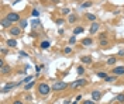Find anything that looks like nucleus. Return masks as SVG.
Returning a JSON list of instances; mask_svg holds the SVG:
<instances>
[{"instance_id": "f257e3e1", "label": "nucleus", "mask_w": 124, "mask_h": 104, "mask_svg": "<svg viewBox=\"0 0 124 104\" xmlns=\"http://www.w3.org/2000/svg\"><path fill=\"white\" fill-rule=\"evenodd\" d=\"M49 92H51V87L47 83H40L38 85V93L41 96H47V94H49Z\"/></svg>"}, {"instance_id": "f03ea898", "label": "nucleus", "mask_w": 124, "mask_h": 104, "mask_svg": "<svg viewBox=\"0 0 124 104\" xmlns=\"http://www.w3.org/2000/svg\"><path fill=\"white\" fill-rule=\"evenodd\" d=\"M66 87H68V83H66V82H55L54 86H52V89H54L55 92L64 90V89H66Z\"/></svg>"}, {"instance_id": "7ed1b4c3", "label": "nucleus", "mask_w": 124, "mask_h": 104, "mask_svg": "<svg viewBox=\"0 0 124 104\" xmlns=\"http://www.w3.org/2000/svg\"><path fill=\"white\" fill-rule=\"evenodd\" d=\"M10 23H16V21H20V15L17 13H8L7 17H6Z\"/></svg>"}, {"instance_id": "20e7f679", "label": "nucleus", "mask_w": 124, "mask_h": 104, "mask_svg": "<svg viewBox=\"0 0 124 104\" xmlns=\"http://www.w3.org/2000/svg\"><path fill=\"white\" fill-rule=\"evenodd\" d=\"M113 75H114V76H121V75H124V66H117V68H114V69H113Z\"/></svg>"}, {"instance_id": "39448f33", "label": "nucleus", "mask_w": 124, "mask_h": 104, "mask_svg": "<svg viewBox=\"0 0 124 104\" xmlns=\"http://www.w3.org/2000/svg\"><path fill=\"white\" fill-rule=\"evenodd\" d=\"M92 99H93V101H97V100H100V99H102V93H100V92H97V90L92 92Z\"/></svg>"}, {"instance_id": "423d86ee", "label": "nucleus", "mask_w": 124, "mask_h": 104, "mask_svg": "<svg viewBox=\"0 0 124 104\" xmlns=\"http://www.w3.org/2000/svg\"><path fill=\"white\" fill-rule=\"evenodd\" d=\"M10 34H11V35H20V34H21V28H18V27H11V28H10Z\"/></svg>"}, {"instance_id": "0eeeda50", "label": "nucleus", "mask_w": 124, "mask_h": 104, "mask_svg": "<svg viewBox=\"0 0 124 104\" xmlns=\"http://www.w3.org/2000/svg\"><path fill=\"white\" fill-rule=\"evenodd\" d=\"M86 85V80L85 79H78L73 85H72V87H79V86H85Z\"/></svg>"}, {"instance_id": "6e6552de", "label": "nucleus", "mask_w": 124, "mask_h": 104, "mask_svg": "<svg viewBox=\"0 0 124 104\" xmlns=\"http://www.w3.org/2000/svg\"><path fill=\"white\" fill-rule=\"evenodd\" d=\"M13 87H14V85H13V83H7V85L1 89V93H7V92H8V90H11Z\"/></svg>"}, {"instance_id": "1a4fd4ad", "label": "nucleus", "mask_w": 124, "mask_h": 104, "mask_svg": "<svg viewBox=\"0 0 124 104\" xmlns=\"http://www.w3.org/2000/svg\"><path fill=\"white\" fill-rule=\"evenodd\" d=\"M99 24L97 23H93L92 24V27H90V34H95V32H97V30H99Z\"/></svg>"}, {"instance_id": "9d476101", "label": "nucleus", "mask_w": 124, "mask_h": 104, "mask_svg": "<svg viewBox=\"0 0 124 104\" xmlns=\"http://www.w3.org/2000/svg\"><path fill=\"white\" fill-rule=\"evenodd\" d=\"M7 45H8L10 48H16V46H17V41H16V39H7Z\"/></svg>"}, {"instance_id": "9b49d317", "label": "nucleus", "mask_w": 124, "mask_h": 104, "mask_svg": "<svg viewBox=\"0 0 124 104\" xmlns=\"http://www.w3.org/2000/svg\"><path fill=\"white\" fill-rule=\"evenodd\" d=\"M49 45H51V44H49V41H42L40 46H41V49H48V48H49Z\"/></svg>"}, {"instance_id": "f8f14e48", "label": "nucleus", "mask_w": 124, "mask_h": 104, "mask_svg": "<svg viewBox=\"0 0 124 104\" xmlns=\"http://www.w3.org/2000/svg\"><path fill=\"white\" fill-rule=\"evenodd\" d=\"M32 80H34V76L31 75V76H27V77H24V79L21 80V83H25V85H27V83H30V82H32Z\"/></svg>"}, {"instance_id": "ddd939ff", "label": "nucleus", "mask_w": 124, "mask_h": 104, "mask_svg": "<svg viewBox=\"0 0 124 104\" xmlns=\"http://www.w3.org/2000/svg\"><path fill=\"white\" fill-rule=\"evenodd\" d=\"M10 25H11V23H10L7 18H3V20H1V27L6 28V27H10Z\"/></svg>"}, {"instance_id": "4468645a", "label": "nucleus", "mask_w": 124, "mask_h": 104, "mask_svg": "<svg viewBox=\"0 0 124 104\" xmlns=\"http://www.w3.org/2000/svg\"><path fill=\"white\" fill-rule=\"evenodd\" d=\"M86 18H88L89 21H93V23L96 21V15H95V14H90V13H88V14H86Z\"/></svg>"}, {"instance_id": "2eb2a0df", "label": "nucleus", "mask_w": 124, "mask_h": 104, "mask_svg": "<svg viewBox=\"0 0 124 104\" xmlns=\"http://www.w3.org/2000/svg\"><path fill=\"white\" fill-rule=\"evenodd\" d=\"M92 42H93V39H92V38H85V39L82 41V44H83V45H92Z\"/></svg>"}, {"instance_id": "dca6fc26", "label": "nucleus", "mask_w": 124, "mask_h": 104, "mask_svg": "<svg viewBox=\"0 0 124 104\" xmlns=\"http://www.w3.org/2000/svg\"><path fill=\"white\" fill-rule=\"evenodd\" d=\"M80 61H82L83 63H92V58H90V56H83Z\"/></svg>"}, {"instance_id": "f3484780", "label": "nucleus", "mask_w": 124, "mask_h": 104, "mask_svg": "<svg viewBox=\"0 0 124 104\" xmlns=\"http://www.w3.org/2000/svg\"><path fill=\"white\" fill-rule=\"evenodd\" d=\"M82 32H83V28H82V27H76V28L73 30V34H75V35H78V34H82Z\"/></svg>"}, {"instance_id": "a211bd4d", "label": "nucleus", "mask_w": 124, "mask_h": 104, "mask_svg": "<svg viewBox=\"0 0 124 104\" xmlns=\"http://www.w3.org/2000/svg\"><path fill=\"white\" fill-rule=\"evenodd\" d=\"M116 61H117V59H116L114 56H110V58L107 59V65H114V63H116Z\"/></svg>"}, {"instance_id": "6ab92c4d", "label": "nucleus", "mask_w": 124, "mask_h": 104, "mask_svg": "<svg viewBox=\"0 0 124 104\" xmlns=\"http://www.w3.org/2000/svg\"><path fill=\"white\" fill-rule=\"evenodd\" d=\"M11 69H10V66H3L1 68V75H6V73H8Z\"/></svg>"}, {"instance_id": "aec40b11", "label": "nucleus", "mask_w": 124, "mask_h": 104, "mask_svg": "<svg viewBox=\"0 0 124 104\" xmlns=\"http://www.w3.org/2000/svg\"><path fill=\"white\" fill-rule=\"evenodd\" d=\"M34 85H35V82H34V80H32V82H30V83H27V85L24 86V90H30Z\"/></svg>"}, {"instance_id": "412c9836", "label": "nucleus", "mask_w": 124, "mask_h": 104, "mask_svg": "<svg viewBox=\"0 0 124 104\" xmlns=\"http://www.w3.org/2000/svg\"><path fill=\"white\" fill-rule=\"evenodd\" d=\"M68 21H69V23H75V21H76V14H69Z\"/></svg>"}, {"instance_id": "4be33fe9", "label": "nucleus", "mask_w": 124, "mask_h": 104, "mask_svg": "<svg viewBox=\"0 0 124 104\" xmlns=\"http://www.w3.org/2000/svg\"><path fill=\"white\" fill-rule=\"evenodd\" d=\"M31 15H32V17H35V18H37V17H40V11H38V10H37V8H34V10H32V11H31Z\"/></svg>"}, {"instance_id": "5701e85b", "label": "nucleus", "mask_w": 124, "mask_h": 104, "mask_svg": "<svg viewBox=\"0 0 124 104\" xmlns=\"http://www.w3.org/2000/svg\"><path fill=\"white\" fill-rule=\"evenodd\" d=\"M97 77H100V79H104V80H106L107 75H106L104 72H97Z\"/></svg>"}, {"instance_id": "b1692460", "label": "nucleus", "mask_w": 124, "mask_h": 104, "mask_svg": "<svg viewBox=\"0 0 124 104\" xmlns=\"http://www.w3.org/2000/svg\"><path fill=\"white\" fill-rule=\"evenodd\" d=\"M106 82H109V83L116 82V76H107V77H106Z\"/></svg>"}, {"instance_id": "393cba45", "label": "nucleus", "mask_w": 124, "mask_h": 104, "mask_svg": "<svg viewBox=\"0 0 124 104\" xmlns=\"http://www.w3.org/2000/svg\"><path fill=\"white\" fill-rule=\"evenodd\" d=\"M85 73V68L83 66H78V75H83Z\"/></svg>"}, {"instance_id": "a878e982", "label": "nucleus", "mask_w": 124, "mask_h": 104, "mask_svg": "<svg viewBox=\"0 0 124 104\" xmlns=\"http://www.w3.org/2000/svg\"><path fill=\"white\" fill-rule=\"evenodd\" d=\"M90 6H92V1H85V3H82V7H83V8L90 7Z\"/></svg>"}, {"instance_id": "bb28decb", "label": "nucleus", "mask_w": 124, "mask_h": 104, "mask_svg": "<svg viewBox=\"0 0 124 104\" xmlns=\"http://www.w3.org/2000/svg\"><path fill=\"white\" fill-rule=\"evenodd\" d=\"M27 27V21L25 20H21L20 21V28H25Z\"/></svg>"}, {"instance_id": "cd10ccee", "label": "nucleus", "mask_w": 124, "mask_h": 104, "mask_svg": "<svg viewBox=\"0 0 124 104\" xmlns=\"http://www.w3.org/2000/svg\"><path fill=\"white\" fill-rule=\"evenodd\" d=\"M31 25H32V28H35V27H38V25H40V21H38V20H34V21L31 23Z\"/></svg>"}, {"instance_id": "c85d7f7f", "label": "nucleus", "mask_w": 124, "mask_h": 104, "mask_svg": "<svg viewBox=\"0 0 124 104\" xmlns=\"http://www.w3.org/2000/svg\"><path fill=\"white\" fill-rule=\"evenodd\" d=\"M117 101L124 103V94H119V96H117Z\"/></svg>"}, {"instance_id": "c756f323", "label": "nucleus", "mask_w": 124, "mask_h": 104, "mask_svg": "<svg viewBox=\"0 0 124 104\" xmlns=\"http://www.w3.org/2000/svg\"><path fill=\"white\" fill-rule=\"evenodd\" d=\"M100 45H103V46L107 45V39H106V38H102V39H100Z\"/></svg>"}, {"instance_id": "7c9ffc66", "label": "nucleus", "mask_w": 124, "mask_h": 104, "mask_svg": "<svg viewBox=\"0 0 124 104\" xmlns=\"http://www.w3.org/2000/svg\"><path fill=\"white\" fill-rule=\"evenodd\" d=\"M71 52H72V48H69V46L64 49V54H66V55H68V54H71Z\"/></svg>"}, {"instance_id": "2f4dec72", "label": "nucleus", "mask_w": 124, "mask_h": 104, "mask_svg": "<svg viewBox=\"0 0 124 104\" xmlns=\"http://www.w3.org/2000/svg\"><path fill=\"white\" fill-rule=\"evenodd\" d=\"M69 42H71V44H75V42H76V37H71V38H69Z\"/></svg>"}, {"instance_id": "473e14b6", "label": "nucleus", "mask_w": 124, "mask_h": 104, "mask_svg": "<svg viewBox=\"0 0 124 104\" xmlns=\"http://www.w3.org/2000/svg\"><path fill=\"white\" fill-rule=\"evenodd\" d=\"M83 104H95V101H92V100H86V101H83Z\"/></svg>"}, {"instance_id": "72a5a7b5", "label": "nucleus", "mask_w": 124, "mask_h": 104, "mask_svg": "<svg viewBox=\"0 0 124 104\" xmlns=\"http://www.w3.org/2000/svg\"><path fill=\"white\" fill-rule=\"evenodd\" d=\"M62 13H64V14H69V8H64Z\"/></svg>"}, {"instance_id": "f704fd0d", "label": "nucleus", "mask_w": 124, "mask_h": 104, "mask_svg": "<svg viewBox=\"0 0 124 104\" xmlns=\"http://www.w3.org/2000/svg\"><path fill=\"white\" fill-rule=\"evenodd\" d=\"M30 35H31L32 38H35V37H37V32H35V31H31V34H30Z\"/></svg>"}, {"instance_id": "c9c22d12", "label": "nucleus", "mask_w": 124, "mask_h": 104, "mask_svg": "<svg viewBox=\"0 0 124 104\" xmlns=\"http://www.w3.org/2000/svg\"><path fill=\"white\" fill-rule=\"evenodd\" d=\"M62 23H64V20H62V18H58V20H56V24H62Z\"/></svg>"}, {"instance_id": "e433bc0d", "label": "nucleus", "mask_w": 124, "mask_h": 104, "mask_svg": "<svg viewBox=\"0 0 124 104\" xmlns=\"http://www.w3.org/2000/svg\"><path fill=\"white\" fill-rule=\"evenodd\" d=\"M1 54H3V55H6V54H7V49H6V48H3V49H1Z\"/></svg>"}, {"instance_id": "4c0bfd02", "label": "nucleus", "mask_w": 124, "mask_h": 104, "mask_svg": "<svg viewBox=\"0 0 124 104\" xmlns=\"http://www.w3.org/2000/svg\"><path fill=\"white\" fill-rule=\"evenodd\" d=\"M13 104H23V103H21V101H18V100H16V101H14Z\"/></svg>"}]
</instances>
